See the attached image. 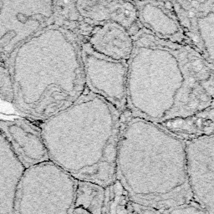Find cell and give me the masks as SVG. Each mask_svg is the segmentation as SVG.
I'll list each match as a JSON object with an SVG mask.
<instances>
[{
	"instance_id": "13",
	"label": "cell",
	"mask_w": 214,
	"mask_h": 214,
	"mask_svg": "<svg viewBox=\"0 0 214 214\" xmlns=\"http://www.w3.org/2000/svg\"><path fill=\"white\" fill-rule=\"evenodd\" d=\"M157 125L183 141L213 135L214 106L188 116L176 117Z\"/></svg>"
},
{
	"instance_id": "8",
	"label": "cell",
	"mask_w": 214,
	"mask_h": 214,
	"mask_svg": "<svg viewBox=\"0 0 214 214\" xmlns=\"http://www.w3.org/2000/svg\"><path fill=\"white\" fill-rule=\"evenodd\" d=\"M184 144L186 172L193 200L214 214V134Z\"/></svg>"
},
{
	"instance_id": "1",
	"label": "cell",
	"mask_w": 214,
	"mask_h": 214,
	"mask_svg": "<svg viewBox=\"0 0 214 214\" xmlns=\"http://www.w3.org/2000/svg\"><path fill=\"white\" fill-rule=\"evenodd\" d=\"M128 61L127 111L159 124L214 106V64L140 28Z\"/></svg>"
},
{
	"instance_id": "12",
	"label": "cell",
	"mask_w": 214,
	"mask_h": 214,
	"mask_svg": "<svg viewBox=\"0 0 214 214\" xmlns=\"http://www.w3.org/2000/svg\"><path fill=\"white\" fill-rule=\"evenodd\" d=\"M14 127L15 152L25 169L49 161L40 128L28 121H20Z\"/></svg>"
},
{
	"instance_id": "4",
	"label": "cell",
	"mask_w": 214,
	"mask_h": 214,
	"mask_svg": "<svg viewBox=\"0 0 214 214\" xmlns=\"http://www.w3.org/2000/svg\"><path fill=\"white\" fill-rule=\"evenodd\" d=\"M31 96L23 110L44 121L71 106L86 90L80 43L54 25L25 42Z\"/></svg>"
},
{
	"instance_id": "3",
	"label": "cell",
	"mask_w": 214,
	"mask_h": 214,
	"mask_svg": "<svg viewBox=\"0 0 214 214\" xmlns=\"http://www.w3.org/2000/svg\"><path fill=\"white\" fill-rule=\"evenodd\" d=\"M39 127L49 160L75 180L105 188L116 180L121 113L106 100L86 89Z\"/></svg>"
},
{
	"instance_id": "9",
	"label": "cell",
	"mask_w": 214,
	"mask_h": 214,
	"mask_svg": "<svg viewBox=\"0 0 214 214\" xmlns=\"http://www.w3.org/2000/svg\"><path fill=\"white\" fill-rule=\"evenodd\" d=\"M139 26L157 39L188 46L171 1H132Z\"/></svg>"
},
{
	"instance_id": "2",
	"label": "cell",
	"mask_w": 214,
	"mask_h": 214,
	"mask_svg": "<svg viewBox=\"0 0 214 214\" xmlns=\"http://www.w3.org/2000/svg\"><path fill=\"white\" fill-rule=\"evenodd\" d=\"M116 176L133 201L160 213L193 200L184 141L127 111L121 114Z\"/></svg>"
},
{
	"instance_id": "15",
	"label": "cell",
	"mask_w": 214,
	"mask_h": 214,
	"mask_svg": "<svg viewBox=\"0 0 214 214\" xmlns=\"http://www.w3.org/2000/svg\"><path fill=\"white\" fill-rule=\"evenodd\" d=\"M104 214H161V213L133 201L121 184L116 180L111 185L106 187Z\"/></svg>"
},
{
	"instance_id": "14",
	"label": "cell",
	"mask_w": 214,
	"mask_h": 214,
	"mask_svg": "<svg viewBox=\"0 0 214 214\" xmlns=\"http://www.w3.org/2000/svg\"><path fill=\"white\" fill-rule=\"evenodd\" d=\"M52 25L68 31L78 39L80 43L86 40L93 29L80 14L75 1L69 0L53 1Z\"/></svg>"
},
{
	"instance_id": "5",
	"label": "cell",
	"mask_w": 214,
	"mask_h": 214,
	"mask_svg": "<svg viewBox=\"0 0 214 214\" xmlns=\"http://www.w3.org/2000/svg\"><path fill=\"white\" fill-rule=\"evenodd\" d=\"M77 181L52 161L25 169L14 214H71Z\"/></svg>"
},
{
	"instance_id": "7",
	"label": "cell",
	"mask_w": 214,
	"mask_h": 214,
	"mask_svg": "<svg viewBox=\"0 0 214 214\" xmlns=\"http://www.w3.org/2000/svg\"><path fill=\"white\" fill-rule=\"evenodd\" d=\"M187 44L214 64V0L171 1Z\"/></svg>"
},
{
	"instance_id": "17",
	"label": "cell",
	"mask_w": 214,
	"mask_h": 214,
	"mask_svg": "<svg viewBox=\"0 0 214 214\" xmlns=\"http://www.w3.org/2000/svg\"><path fill=\"white\" fill-rule=\"evenodd\" d=\"M161 214H209L194 200L184 204L177 205L162 212Z\"/></svg>"
},
{
	"instance_id": "16",
	"label": "cell",
	"mask_w": 214,
	"mask_h": 214,
	"mask_svg": "<svg viewBox=\"0 0 214 214\" xmlns=\"http://www.w3.org/2000/svg\"><path fill=\"white\" fill-rule=\"evenodd\" d=\"M106 188L95 183L77 181L71 214H104Z\"/></svg>"
},
{
	"instance_id": "11",
	"label": "cell",
	"mask_w": 214,
	"mask_h": 214,
	"mask_svg": "<svg viewBox=\"0 0 214 214\" xmlns=\"http://www.w3.org/2000/svg\"><path fill=\"white\" fill-rule=\"evenodd\" d=\"M85 43L95 53L123 62L129 61L134 47L133 35L116 23H106L93 27Z\"/></svg>"
},
{
	"instance_id": "10",
	"label": "cell",
	"mask_w": 214,
	"mask_h": 214,
	"mask_svg": "<svg viewBox=\"0 0 214 214\" xmlns=\"http://www.w3.org/2000/svg\"><path fill=\"white\" fill-rule=\"evenodd\" d=\"M77 10L83 20L91 27L106 23H116L132 35L140 29L137 12L132 1L123 0H78Z\"/></svg>"
},
{
	"instance_id": "6",
	"label": "cell",
	"mask_w": 214,
	"mask_h": 214,
	"mask_svg": "<svg viewBox=\"0 0 214 214\" xmlns=\"http://www.w3.org/2000/svg\"><path fill=\"white\" fill-rule=\"evenodd\" d=\"M86 89L124 113L127 109L128 62L116 61L95 53L86 43H80Z\"/></svg>"
}]
</instances>
